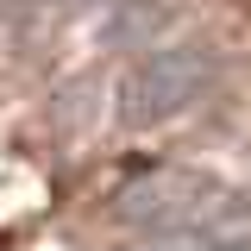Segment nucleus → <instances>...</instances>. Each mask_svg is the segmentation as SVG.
<instances>
[{
  "instance_id": "1",
  "label": "nucleus",
  "mask_w": 251,
  "mask_h": 251,
  "mask_svg": "<svg viewBox=\"0 0 251 251\" xmlns=\"http://www.w3.org/2000/svg\"><path fill=\"white\" fill-rule=\"evenodd\" d=\"M220 69H226L220 44H207V38H170V44L145 50V57L126 69L113 107H120L126 126H163V120H176V113H188L201 94L214 88Z\"/></svg>"
},
{
  "instance_id": "2",
  "label": "nucleus",
  "mask_w": 251,
  "mask_h": 251,
  "mask_svg": "<svg viewBox=\"0 0 251 251\" xmlns=\"http://www.w3.org/2000/svg\"><path fill=\"white\" fill-rule=\"evenodd\" d=\"M176 13H182V0H113L107 44L113 50H157Z\"/></svg>"
}]
</instances>
